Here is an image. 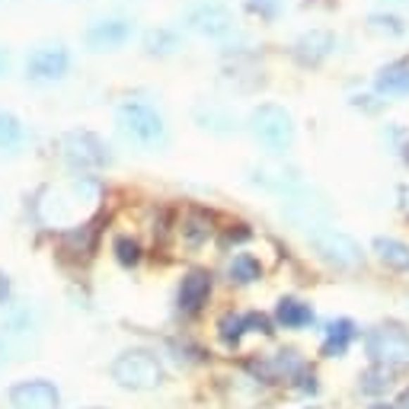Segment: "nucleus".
Returning <instances> with one entry per match:
<instances>
[{"label": "nucleus", "mask_w": 409, "mask_h": 409, "mask_svg": "<svg viewBox=\"0 0 409 409\" xmlns=\"http://www.w3.org/2000/svg\"><path fill=\"white\" fill-rule=\"evenodd\" d=\"M396 409H409V390H406V394L400 396V403H396Z\"/></svg>", "instance_id": "34"}, {"label": "nucleus", "mask_w": 409, "mask_h": 409, "mask_svg": "<svg viewBox=\"0 0 409 409\" xmlns=\"http://www.w3.org/2000/svg\"><path fill=\"white\" fill-rule=\"evenodd\" d=\"M182 237H186L192 246L205 243L211 237V218L205 215V211H189V215L182 218Z\"/></svg>", "instance_id": "21"}, {"label": "nucleus", "mask_w": 409, "mask_h": 409, "mask_svg": "<svg viewBox=\"0 0 409 409\" xmlns=\"http://www.w3.org/2000/svg\"><path fill=\"white\" fill-rule=\"evenodd\" d=\"M7 355H10V346L4 342V336H0V367L7 365Z\"/></svg>", "instance_id": "32"}, {"label": "nucleus", "mask_w": 409, "mask_h": 409, "mask_svg": "<svg viewBox=\"0 0 409 409\" xmlns=\"http://www.w3.org/2000/svg\"><path fill=\"white\" fill-rule=\"evenodd\" d=\"M211 294V272L192 269L180 284V310L182 313H199Z\"/></svg>", "instance_id": "13"}, {"label": "nucleus", "mask_w": 409, "mask_h": 409, "mask_svg": "<svg viewBox=\"0 0 409 409\" xmlns=\"http://www.w3.org/2000/svg\"><path fill=\"white\" fill-rule=\"evenodd\" d=\"M61 396H58L55 384L49 381H23L10 390V406L13 409H58Z\"/></svg>", "instance_id": "11"}, {"label": "nucleus", "mask_w": 409, "mask_h": 409, "mask_svg": "<svg viewBox=\"0 0 409 409\" xmlns=\"http://www.w3.org/2000/svg\"><path fill=\"white\" fill-rule=\"evenodd\" d=\"M358 336L352 320H333V323L326 326V339H323V355L336 358V355H346L352 339Z\"/></svg>", "instance_id": "15"}, {"label": "nucleus", "mask_w": 409, "mask_h": 409, "mask_svg": "<svg viewBox=\"0 0 409 409\" xmlns=\"http://www.w3.org/2000/svg\"><path fill=\"white\" fill-rule=\"evenodd\" d=\"M250 237H253V230L246 224H237V230L234 227L227 230V243H243V240H250Z\"/></svg>", "instance_id": "28"}, {"label": "nucleus", "mask_w": 409, "mask_h": 409, "mask_svg": "<svg viewBox=\"0 0 409 409\" xmlns=\"http://www.w3.org/2000/svg\"><path fill=\"white\" fill-rule=\"evenodd\" d=\"M70 70V51L64 45H39L26 58V77L32 84H55Z\"/></svg>", "instance_id": "8"}, {"label": "nucleus", "mask_w": 409, "mask_h": 409, "mask_svg": "<svg viewBox=\"0 0 409 409\" xmlns=\"http://www.w3.org/2000/svg\"><path fill=\"white\" fill-rule=\"evenodd\" d=\"M375 253L381 263H387L396 272H409V246L394 237H377L375 240Z\"/></svg>", "instance_id": "17"}, {"label": "nucleus", "mask_w": 409, "mask_h": 409, "mask_svg": "<svg viewBox=\"0 0 409 409\" xmlns=\"http://www.w3.org/2000/svg\"><path fill=\"white\" fill-rule=\"evenodd\" d=\"M112 253H115V259L125 269H132V265L141 263V243L132 240V237H115V243H112Z\"/></svg>", "instance_id": "25"}, {"label": "nucleus", "mask_w": 409, "mask_h": 409, "mask_svg": "<svg viewBox=\"0 0 409 409\" xmlns=\"http://www.w3.org/2000/svg\"><path fill=\"white\" fill-rule=\"evenodd\" d=\"M99 195H103V189L93 176H74V180L58 182V186H45L35 199V218L45 227L74 230L87 224V218L96 211Z\"/></svg>", "instance_id": "1"}, {"label": "nucleus", "mask_w": 409, "mask_h": 409, "mask_svg": "<svg viewBox=\"0 0 409 409\" xmlns=\"http://www.w3.org/2000/svg\"><path fill=\"white\" fill-rule=\"evenodd\" d=\"M230 282L237 284H250V282H259L263 278V265H259L256 256H250V253H237L234 259H230Z\"/></svg>", "instance_id": "19"}, {"label": "nucleus", "mask_w": 409, "mask_h": 409, "mask_svg": "<svg viewBox=\"0 0 409 409\" xmlns=\"http://www.w3.org/2000/svg\"><path fill=\"white\" fill-rule=\"evenodd\" d=\"M400 208H403V215L409 218V182L400 189Z\"/></svg>", "instance_id": "30"}, {"label": "nucleus", "mask_w": 409, "mask_h": 409, "mask_svg": "<svg viewBox=\"0 0 409 409\" xmlns=\"http://www.w3.org/2000/svg\"><path fill=\"white\" fill-rule=\"evenodd\" d=\"M371 409H394V406H384V403H377V406H371Z\"/></svg>", "instance_id": "35"}, {"label": "nucleus", "mask_w": 409, "mask_h": 409, "mask_svg": "<svg viewBox=\"0 0 409 409\" xmlns=\"http://www.w3.org/2000/svg\"><path fill=\"white\" fill-rule=\"evenodd\" d=\"M115 125L122 128L128 141L141 147H160L167 141V122L144 99H125V103L115 109Z\"/></svg>", "instance_id": "2"}, {"label": "nucleus", "mask_w": 409, "mask_h": 409, "mask_svg": "<svg viewBox=\"0 0 409 409\" xmlns=\"http://www.w3.org/2000/svg\"><path fill=\"white\" fill-rule=\"evenodd\" d=\"M112 381L128 390H153L163 384V367L151 352H125L112 361Z\"/></svg>", "instance_id": "5"}, {"label": "nucleus", "mask_w": 409, "mask_h": 409, "mask_svg": "<svg viewBox=\"0 0 409 409\" xmlns=\"http://www.w3.org/2000/svg\"><path fill=\"white\" fill-rule=\"evenodd\" d=\"M390 367H375V371H367L365 377H361V390H365V394H381V390H387L390 387Z\"/></svg>", "instance_id": "26"}, {"label": "nucleus", "mask_w": 409, "mask_h": 409, "mask_svg": "<svg viewBox=\"0 0 409 409\" xmlns=\"http://www.w3.org/2000/svg\"><path fill=\"white\" fill-rule=\"evenodd\" d=\"M310 243L313 250L326 259V263H333L336 269H358L365 263V253H361L358 240L336 227H326V230H313L310 234Z\"/></svg>", "instance_id": "7"}, {"label": "nucleus", "mask_w": 409, "mask_h": 409, "mask_svg": "<svg viewBox=\"0 0 409 409\" xmlns=\"http://www.w3.org/2000/svg\"><path fill=\"white\" fill-rule=\"evenodd\" d=\"M180 45H182V39L176 29H151V32L144 35V49L151 51V55H173Z\"/></svg>", "instance_id": "20"}, {"label": "nucleus", "mask_w": 409, "mask_h": 409, "mask_svg": "<svg viewBox=\"0 0 409 409\" xmlns=\"http://www.w3.org/2000/svg\"><path fill=\"white\" fill-rule=\"evenodd\" d=\"M275 320L284 329H301V326L313 323V310H310V304H304L298 298H282L275 307Z\"/></svg>", "instance_id": "16"}, {"label": "nucleus", "mask_w": 409, "mask_h": 409, "mask_svg": "<svg viewBox=\"0 0 409 409\" xmlns=\"http://www.w3.org/2000/svg\"><path fill=\"white\" fill-rule=\"evenodd\" d=\"M7 68H10V55H7L4 49H0V77L7 74Z\"/></svg>", "instance_id": "33"}, {"label": "nucleus", "mask_w": 409, "mask_h": 409, "mask_svg": "<svg viewBox=\"0 0 409 409\" xmlns=\"http://www.w3.org/2000/svg\"><path fill=\"white\" fill-rule=\"evenodd\" d=\"M250 132L269 153H284L294 144V118L278 103H263L250 112Z\"/></svg>", "instance_id": "3"}, {"label": "nucleus", "mask_w": 409, "mask_h": 409, "mask_svg": "<svg viewBox=\"0 0 409 409\" xmlns=\"http://www.w3.org/2000/svg\"><path fill=\"white\" fill-rule=\"evenodd\" d=\"M367 29L375 35H403L406 32V23L394 13H371L367 16Z\"/></svg>", "instance_id": "24"}, {"label": "nucleus", "mask_w": 409, "mask_h": 409, "mask_svg": "<svg viewBox=\"0 0 409 409\" xmlns=\"http://www.w3.org/2000/svg\"><path fill=\"white\" fill-rule=\"evenodd\" d=\"M246 10H250L253 16H259V20H275L278 13H282V0H246Z\"/></svg>", "instance_id": "27"}, {"label": "nucleus", "mask_w": 409, "mask_h": 409, "mask_svg": "<svg viewBox=\"0 0 409 409\" xmlns=\"http://www.w3.org/2000/svg\"><path fill=\"white\" fill-rule=\"evenodd\" d=\"M384 7H394V10H409V0H377Z\"/></svg>", "instance_id": "31"}, {"label": "nucleus", "mask_w": 409, "mask_h": 409, "mask_svg": "<svg viewBox=\"0 0 409 409\" xmlns=\"http://www.w3.org/2000/svg\"><path fill=\"white\" fill-rule=\"evenodd\" d=\"M61 157L70 170H103L112 163V147L93 132H68L61 138Z\"/></svg>", "instance_id": "4"}, {"label": "nucleus", "mask_w": 409, "mask_h": 409, "mask_svg": "<svg viewBox=\"0 0 409 409\" xmlns=\"http://www.w3.org/2000/svg\"><path fill=\"white\" fill-rule=\"evenodd\" d=\"M186 26L199 35H208V39H221L234 29V13H230L224 4H199L186 13Z\"/></svg>", "instance_id": "10"}, {"label": "nucleus", "mask_w": 409, "mask_h": 409, "mask_svg": "<svg viewBox=\"0 0 409 409\" xmlns=\"http://www.w3.org/2000/svg\"><path fill=\"white\" fill-rule=\"evenodd\" d=\"M375 90L381 96H409V61L384 64L375 74Z\"/></svg>", "instance_id": "14"}, {"label": "nucleus", "mask_w": 409, "mask_h": 409, "mask_svg": "<svg viewBox=\"0 0 409 409\" xmlns=\"http://www.w3.org/2000/svg\"><path fill=\"white\" fill-rule=\"evenodd\" d=\"M333 49H336L333 32H326V29H310V32H304L298 42H294V58H298L304 68H317L323 58H329Z\"/></svg>", "instance_id": "12"}, {"label": "nucleus", "mask_w": 409, "mask_h": 409, "mask_svg": "<svg viewBox=\"0 0 409 409\" xmlns=\"http://www.w3.org/2000/svg\"><path fill=\"white\" fill-rule=\"evenodd\" d=\"M132 32H134L132 20H125V16H109V20H93L87 26L84 42L93 51H112V49H122L132 39Z\"/></svg>", "instance_id": "9"}, {"label": "nucleus", "mask_w": 409, "mask_h": 409, "mask_svg": "<svg viewBox=\"0 0 409 409\" xmlns=\"http://www.w3.org/2000/svg\"><path fill=\"white\" fill-rule=\"evenodd\" d=\"M365 348L384 367L406 365L409 361V329L400 323H381L365 336Z\"/></svg>", "instance_id": "6"}, {"label": "nucleus", "mask_w": 409, "mask_h": 409, "mask_svg": "<svg viewBox=\"0 0 409 409\" xmlns=\"http://www.w3.org/2000/svg\"><path fill=\"white\" fill-rule=\"evenodd\" d=\"M310 409H317V406H310Z\"/></svg>", "instance_id": "36"}, {"label": "nucleus", "mask_w": 409, "mask_h": 409, "mask_svg": "<svg viewBox=\"0 0 409 409\" xmlns=\"http://www.w3.org/2000/svg\"><path fill=\"white\" fill-rule=\"evenodd\" d=\"M26 144V125L13 112L0 109V151H16Z\"/></svg>", "instance_id": "18"}, {"label": "nucleus", "mask_w": 409, "mask_h": 409, "mask_svg": "<svg viewBox=\"0 0 409 409\" xmlns=\"http://www.w3.org/2000/svg\"><path fill=\"white\" fill-rule=\"evenodd\" d=\"M10 301V278L7 272H0V304H7Z\"/></svg>", "instance_id": "29"}, {"label": "nucleus", "mask_w": 409, "mask_h": 409, "mask_svg": "<svg viewBox=\"0 0 409 409\" xmlns=\"http://www.w3.org/2000/svg\"><path fill=\"white\" fill-rule=\"evenodd\" d=\"M243 333H246V313H224L218 320V336L224 346H237Z\"/></svg>", "instance_id": "22"}, {"label": "nucleus", "mask_w": 409, "mask_h": 409, "mask_svg": "<svg viewBox=\"0 0 409 409\" xmlns=\"http://www.w3.org/2000/svg\"><path fill=\"white\" fill-rule=\"evenodd\" d=\"M195 118L201 122V128H211V132H234L237 128V118L227 109H215V106L211 109H199Z\"/></svg>", "instance_id": "23"}]
</instances>
